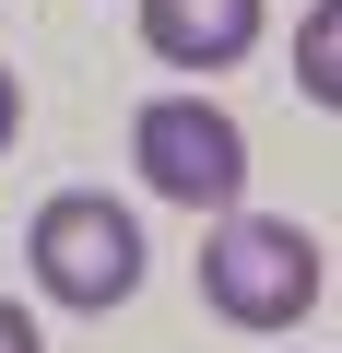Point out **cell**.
<instances>
[{
    "label": "cell",
    "mask_w": 342,
    "mask_h": 353,
    "mask_svg": "<svg viewBox=\"0 0 342 353\" xmlns=\"http://www.w3.org/2000/svg\"><path fill=\"white\" fill-rule=\"evenodd\" d=\"M12 130H24V83H12V59H0V153H12Z\"/></svg>",
    "instance_id": "obj_7"
},
{
    "label": "cell",
    "mask_w": 342,
    "mask_h": 353,
    "mask_svg": "<svg viewBox=\"0 0 342 353\" xmlns=\"http://www.w3.org/2000/svg\"><path fill=\"white\" fill-rule=\"evenodd\" d=\"M0 353H48V341H36V318H24L12 294H0Z\"/></svg>",
    "instance_id": "obj_6"
},
{
    "label": "cell",
    "mask_w": 342,
    "mask_h": 353,
    "mask_svg": "<svg viewBox=\"0 0 342 353\" xmlns=\"http://www.w3.org/2000/svg\"><path fill=\"white\" fill-rule=\"evenodd\" d=\"M130 165H142L153 201L213 212V224L248 201V130H236L225 106H201V94H153V106L130 118Z\"/></svg>",
    "instance_id": "obj_3"
},
{
    "label": "cell",
    "mask_w": 342,
    "mask_h": 353,
    "mask_svg": "<svg viewBox=\"0 0 342 353\" xmlns=\"http://www.w3.org/2000/svg\"><path fill=\"white\" fill-rule=\"evenodd\" d=\"M24 259H36V294L71 306V318H106V306L142 294V224H130L106 189H59V201H36Z\"/></svg>",
    "instance_id": "obj_1"
},
{
    "label": "cell",
    "mask_w": 342,
    "mask_h": 353,
    "mask_svg": "<svg viewBox=\"0 0 342 353\" xmlns=\"http://www.w3.org/2000/svg\"><path fill=\"white\" fill-rule=\"evenodd\" d=\"M142 48L178 71H236L260 48V0H142Z\"/></svg>",
    "instance_id": "obj_4"
},
{
    "label": "cell",
    "mask_w": 342,
    "mask_h": 353,
    "mask_svg": "<svg viewBox=\"0 0 342 353\" xmlns=\"http://www.w3.org/2000/svg\"><path fill=\"white\" fill-rule=\"evenodd\" d=\"M319 283H330L319 236L307 224H272V212H225L213 248H201V306L236 318V330H295L319 306Z\"/></svg>",
    "instance_id": "obj_2"
},
{
    "label": "cell",
    "mask_w": 342,
    "mask_h": 353,
    "mask_svg": "<svg viewBox=\"0 0 342 353\" xmlns=\"http://www.w3.org/2000/svg\"><path fill=\"white\" fill-rule=\"evenodd\" d=\"M342 12H330V0H319V12L295 24V83H307V106H342Z\"/></svg>",
    "instance_id": "obj_5"
}]
</instances>
